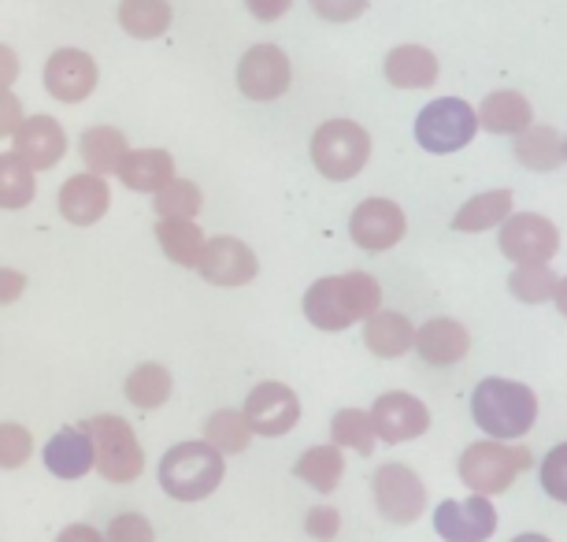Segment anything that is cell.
<instances>
[{
	"mask_svg": "<svg viewBox=\"0 0 567 542\" xmlns=\"http://www.w3.org/2000/svg\"><path fill=\"white\" fill-rule=\"evenodd\" d=\"M379 305H382V286L368 272L323 275L305 294L308 324L327 335H338L352 324H363L368 316L379 313Z\"/></svg>",
	"mask_w": 567,
	"mask_h": 542,
	"instance_id": "cell-1",
	"label": "cell"
},
{
	"mask_svg": "<svg viewBox=\"0 0 567 542\" xmlns=\"http://www.w3.org/2000/svg\"><path fill=\"white\" fill-rule=\"evenodd\" d=\"M471 417L486 431V439L519 442L538 423V398H534L527 382L489 376L471 395Z\"/></svg>",
	"mask_w": 567,
	"mask_h": 542,
	"instance_id": "cell-2",
	"label": "cell"
},
{
	"mask_svg": "<svg viewBox=\"0 0 567 542\" xmlns=\"http://www.w3.org/2000/svg\"><path fill=\"white\" fill-rule=\"evenodd\" d=\"M534 464V453L519 442H497V439H478L460 453V483L471 494L497 498L505 494L512 483L519 480Z\"/></svg>",
	"mask_w": 567,
	"mask_h": 542,
	"instance_id": "cell-3",
	"label": "cell"
},
{
	"mask_svg": "<svg viewBox=\"0 0 567 542\" xmlns=\"http://www.w3.org/2000/svg\"><path fill=\"white\" fill-rule=\"evenodd\" d=\"M223 475H227V461L208 442H178L159 457V487L175 502H200L216 494Z\"/></svg>",
	"mask_w": 567,
	"mask_h": 542,
	"instance_id": "cell-4",
	"label": "cell"
},
{
	"mask_svg": "<svg viewBox=\"0 0 567 542\" xmlns=\"http://www.w3.org/2000/svg\"><path fill=\"white\" fill-rule=\"evenodd\" d=\"M93 439V469L109 483H134L145 472V450L137 442L134 428L115 412L93 417L82 423Z\"/></svg>",
	"mask_w": 567,
	"mask_h": 542,
	"instance_id": "cell-5",
	"label": "cell"
},
{
	"mask_svg": "<svg viewBox=\"0 0 567 542\" xmlns=\"http://www.w3.org/2000/svg\"><path fill=\"white\" fill-rule=\"evenodd\" d=\"M371 161V134L352 120H327L312 134V164L330 183H349Z\"/></svg>",
	"mask_w": 567,
	"mask_h": 542,
	"instance_id": "cell-6",
	"label": "cell"
},
{
	"mask_svg": "<svg viewBox=\"0 0 567 542\" xmlns=\"http://www.w3.org/2000/svg\"><path fill=\"white\" fill-rule=\"evenodd\" d=\"M478 134V115L464 98H437L415 115V142L434 156H449L471 145Z\"/></svg>",
	"mask_w": 567,
	"mask_h": 542,
	"instance_id": "cell-7",
	"label": "cell"
},
{
	"mask_svg": "<svg viewBox=\"0 0 567 542\" xmlns=\"http://www.w3.org/2000/svg\"><path fill=\"white\" fill-rule=\"evenodd\" d=\"M497 246L512 260V268L516 264H553L560 253V231L538 212H512L497 227Z\"/></svg>",
	"mask_w": 567,
	"mask_h": 542,
	"instance_id": "cell-8",
	"label": "cell"
},
{
	"mask_svg": "<svg viewBox=\"0 0 567 542\" xmlns=\"http://www.w3.org/2000/svg\"><path fill=\"white\" fill-rule=\"evenodd\" d=\"M374 505L390 524H415L426 513V483L415 475L409 464H382L374 472Z\"/></svg>",
	"mask_w": 567,
	"mask_h": 542,
	"instance_id": "cell-9",
	"label": "cell"
},
{
	"mask_svg": "<svg viewBox=\"0 0 567 542\" xmlns=\"http://www.w3.org/2000/svg\"><path fill=\"white\" fill-rule=\"evenodd\" d=\"M245 423H249L252 434H264V439H282V434H290L297 428V420H301V401L286 382H256L249 390V398H245V409H241Z\"/></svg>",
	"mask_w": 567,
	"mask_h": 542,
	"instance_id": "cell-10",
	"label": "cell"
},
{
	"mask_svg": "<svg viewBox=\"0 0 567 542\" xmlns=\"http://www.w3.org/2000/svg\"><path fill=\"white\" fill-rule=\"evenodd\" d=\"M409 231V219H404V208L390 197H368L352 208L349 216V238L357 242L360 249L368 253H386L404 238Z\"/></svg>",
	"mask_w": 567,
	"mask_h": 542,
	"instance_id": "cell-11",
	"label": "cell"
},
{
	"mask_svg": "<svg viewBox=\"0 0 567 542\" xmlns=\"http://www.w3.org/2000/svg\"><path fill=\"white\" fill-rule=\"evenodd\" d=\"M293 82V63L278 45H252L238 60V90L249 101H278Z\"/></svg>",
	"mask_w": 567,
	"mask_h": 542,
	"instance_id": "cell-12",
	"label": "cell"
},
{
	"mask_svg": "<svg viewBox=\"0 0 567 542\" xmlns=\"http://www.w3.org/2000/svg\"><path fill=\"white\" fill-rule=\"evenodd\" d=\"M434 531L445 542H486L497 531V509L483 494H471L464 502L445 498L434 509Z\"/></svg>",
	"mask_w": 567,
	"mask_h": 542,
	"instance_id": "cell-13",
	"label": "cell"
},
{
	"mask_svg": "<svg viewBox=\"0 0 567 542\" xmlns=\"http://www.w3.org/2000/svg\"><path fill=\"white\" fill-rule=\"evenodd\" d=\"M371 428L382 442H412L426 434L431 428V409L423 406L415 395H404V390H390L371 406Z\"/></svg>",
	"mask_w": 567,
	"mask_h": 542,
	"instance_id": "cell-14",
	"label": "cell"
},
{
	"mask_svg": "<svg viewBox=\"0 0 567 542\" xmlns=\"http://www.w3.org/2000/svg\"><path fill=\"white\" fill-rule=\"evenodd\" d=\"M197 272L205 275L212 286H245L260 275V260H256V253L245 246L241 238L219 235L205 242Z\"/></svg>",
	"mask_w": 567,
	"mask_h": 542,
	"instance_id": "cell-15",
	"label": "cell"
},
{
	"mask_svg": "<svg viewBox=\"0 0 567 542\" xmlns=\"http://www.w3.org/2000/svg\"><path fill=\"white\" fill-rule=\"evenodd\" d=\"M45 90L63 104H79L97 90V60L82 49H56L45 63Z\"/></svg>",
	"mask_w": 567,
	"mask_h": 542,
	"instance_id": "cell-16",
	"label": "cell"
},
{
	"mask_svg": "<svg viewBox=\"0 0 567 542\" xmlns=\"http://www.w3.org/2000/svg\"><path fill=\"white\" fill-rule=\"evenodd\" d=\"M68 153V134L52 115H27L16 131V156L30 172H49Z\"/></svg>",
	"mask_w": 567,
	"mask_h": 542,
	"instance_id": "cell-17",
	"label": "cell"
},
{
	"mask_svg": "<svg viewBox=\"0 0 567 542\" xmlns=\"http://www.w3.org/2000/svg\"><path fill=\"white\" fill-rule=\"evenodd\" d=\"M412 349L420 354L431 368H449L460 365L471 349V331L453 316H434L423 327H415V342Z\"/></svg>",
	"mask_w": 567,
	"mask_h": 542,
	"instance_id": "cell-18",
	"label": "cell"
},
{
	"mask_svg": "<svg viewBox=\"0 0 567 542\" xmlns=\"http://www.w3.org/2000/svg\"><path fill=\"white\" fill-rule=\"evenodd\" d=\"M56 201H60V216L68 223H74V227H93V223L109 212L112 190L101 175L82 172V175H71L68 183L60 186Z\"/></svg>",
	"mask_w": 567,
	"mask_h": 542,
	"instance_id": "cell-19",
	"label": "cell"
},
{
	"mask_svg": "<svg viewBox=\"0 0 567 542\" xmlns=\"http://www.w3.org/2000/svg\"><path fill=\"white\" fill-rule=\"evenodd\" d=\"M41 457H45V469L56 475V480L74 483L93 472V439L85 428H60L45 442Z\"/></svg>",
	"mask_w": 567,
	"mask_h": 542,
	"instance_id": "cell-20",
	"label": "cell"
},
{
	"mask_svg": "<svg viewBox=\"0 0 567 542\" xmlns=\"http://www.w3.org/2000/svg\"><path fill=\"white\" fill-rule=\"evenodd\" d=\"M115 175L134 194H156V190H164L175 178V161L164 149H126Z\"/></svg>",
	"mask_w": 567,
	"mask_h": 542,
	"instance_id": "cell-21",
	"label": "cell"
},
{
	"mask_svg": "<svg viewBox=\"0 0 567 542\" xmlns=\"http://www.w3.org/2000/svg\"><path fill=\"white\" fill-rule=\"evenodd\" d=\"M386 82L398 90H431L437 82V57L426 45H398L382 60Z\"/></svg>",
	"mask_w": 567,
	"mask_h": 542,
	"instance_id": "cell-22",
	"label": "cell"
},
{
	"mask_svg": "<svg viewBox=\"0 0 567 542\" xmlns=\"http://www.w3.org/2000/svg\"><path fill=\"white\" fill-rule=\"evenodd\" d=\"M475 115H478V126H483L486 134H512V137H516L519 131H527V126L534 123L530 101L523 98L519 90L486 93V101L478 104Z\"/></svg>",
	"mask_w": 567,
	"mask_h": 542,
	"instance_id": "cell-23",
	"label": "cell"
},
{
	"mask_svg": "<svg viewBox=\"0 0 567 542\" xmlns=\"http://www.w3.org/2000/svg\"><path fill=\"white\" fill-rule=\"evenodd\" d=\"M412 342H415V327L404 313L379 308V313L363 320V346H368L374 357H382V360L404 357L412 349Z\"/></svg>",
	"mask_w": 567,
	"mask_h": 542,
	"instance_id": "cell-24",
	"label": "cell"
},
{
	"mask_svg": "<svg viewBox=\"0 0 567 542\" xmlns=\"http://www.w3.org/2000/svg\"><path fill=\"white\" fill-rule=\"evenodd\" d=\"M512 212H516V197H512V190H486V194H475L456 208L453 231H460V235H483V231L501 227Z\"/></svg>",
	"mask_w": 567,
	"mask_h": 542,
	"instance_id": "cell-25",
	"label": "cell"
},
{
	"mask_svg": "<svg viewBox=\"0 0 567 542\" xmlns=\"http://www.w3.org/2000/svg\"><path fill=\"white\" fill-rule=\"evenodd\" d=\"M516 161L527 172H556L564 164V134L549 123H530L516 134Z\"/></svg>",
	"mask_w": 567,
	"mask_h": 542,
	"instance_id": "cell-26",
	"label": "cell"
},
{
	"mask_svg": "<svg viewBox=\"0 0 567 542\" xmlns=\"http://www.w3.org/2000/svg\"><path fill=\"white\" fill-rule=\"evenodd\" d=\"M156 242L167 260L182 264V268H197L208 238L194 219H156Z\"/></svg>",
	"mask_w": 567,
	"mask_h": 542,
	"instance_id": "cell-27",
	"label": "cell"
},
{
	"mask_svg": "<svg viewBox=\"0 0 567 542\" xmlns=\"http://www.w3.org/2000/svg\"><path fill=\"white\" fill-rule=\"evenodd\" d=\"M293 475L305 480L312 491L330 494V491H338L341 475H346V457H341L338 446H312V450H305L297 457Z\"/></svg>",
	"mask_w": 567,
	"mask_h": 542,
	"instance_id": "cell-28",
	"label": "cell"
},
{
	"mask_svg": "<svg viewBox=\"0 0 567 542\" xmlns=\"http://www.w3.org/2000/svg\"><path fill=\"white\" fill-rule=\"evenodd\" d=\"M126 137L123 131H115V126H90V131L82 134V142H79V153H82V161L85 167H90L93 175H115L120 172V161L126 156Z\"/></svg>",
	"mask_w": 567,
	"mask_h": 542,
	"instance_id": "cell-29",
	"label": "cell"
},
{
	"mask_svg": "<svg viewBox=\"0 0 567 542\" xmlns=\"http://www.w3.org/2000/svg\"><path fill=\"white\" fill-rule=\"evenodd\" d=\"M120 27L137 41H153L167 34L171 4L167 0H120Z\"/></svg>",
	"mask_w": 567,
	"mask_h": 542,
	"instance_id": "cell-30",
	"label": "cell"
},
{
	"mask_svg": "<svg viewBox=\"0 0 567 542\" xmlns=\"http://www.w3.org/2000/svg\"><path fill=\"white\" fill-rule=\"evenodd\" d=\"M126 401L137 409H159L171 398L175 382H171V371L164 365H137L131 376H126Z\"/></svg>",
	"mask_w": 567,
	"mask_h": 542,
	"instance_id": "cell-31",
	"label": "cell"
},
{
	"mask_svg": "<svg viewBox=\"0 0 567 542\" xmlns=\"http://www.w3.org/2000/svg\"><path fill=\"white\" fill-rule=\"evenodd\" d=\"M330 439H334L338 450H357V453H374L379 446V434L371 428V412L363 409H338L334 420H330Z\"/></svg>",
	"mask_w": 567,
	"mask_h": 542,
	"instance_id": "cell-32",
	"label": "cell"
},
{
	"mask_svg": "<svg viewBox=\"0 0 567 542\" xmlns=\"http://www.w3.org/2000/svg\"><path fill=\"white\" fill-rule=\"evenodd\" d=\"M38 194L34 172L16 153H0V208H27Z\"/></svg>",
	"mask_w": 567,
	"mask_h": 542,
	"instance_id": "cell-33",
	"label": "cell"
},
{
	"mask_svg": "<svg viewBox=\"0 0 567 542\" xmlns=\"http://www.w3.org/2000/svg\"><path fill=\"white\" fill-rule=\"evenodd\" d=\"M249 423H245V417L238 409H219L212 412L208 423H205V442L212 446V450H219L223 457L227 453H245L249 450Z\"/></svg>",
	"mask_w": 567,
	"mask_h": 542,
	"instance_id": "cell-34",
	"label": "cell"
},
{
	"mask_svg": "<svg viewBox=\"0 0 567 542\" xmlns=\"http://www.w3.org/2000/svg\"><path fill=\"white\" fill-rule=\"evenodd\" d=\"M556 279H560V275H556L549 264H516L508 275V290L523 305H545V301H553Z\"/></svg>",
	"mask_w": 567,
	"mask_h": 542,
	"instance_id": "cell-35",
	"label": "cell"
},
{
	"mask_svg": "<svg viewBox=\"0 0 567 542\" xmlns=\"http://www.w3.org/2000/svg\"><path fill=\"white\" fill-rule=\"evenodd\" d=\"M200 205H205V194L189 178H171L164 190L153 194V212L159 219H194Z\"/></svg>",
	"mask_w": 567,
	"mask_h": 542,
	"instance_id": "cell-36",
	"label": "cell"
},
{
	"mask_svg": "<svg viewBox=\"0 0 567 542\" xmlns=\"http://www.w3.org/2000/svg\"><path fill=\"white\" fill-rule=\"evenodd\" d=\"M34 453V439L23 423H0V469H23Z\"/></svg>",
	"mask_w": 567,
	"mask_h": 542,
	"instance_id": "cell-37",
	"label": "cell"
},
{
	"mask_svg": "<svg viewBox=\"0 0 567 542\" xmlns=\"http://www.w3.org/2000/svg\"><path fill=\"white\" fill-rule=\"evenodd\" d=\"M542 491L553 498V502L567 505V442L553 446L542 461Z\"/></svg>",
	"mask_w": 567,
	"mask_h": 542,
	"instance_id": "cell-38",
	"label": "cell"
},
{
	"mask_svg": "<svg viewBox=\"0 0 567 542\" xmlns=\"http://www.w3.org/2000/svg\"><path fill=\"white\" fill-rule=\"evenodd\" d=\"M156 531L148 524V517L142 513H120L112 517L109 531H104V542H153Z\"/></svg>",
	"mask_w": 567,
	"mask_h": 542,
	"instance_id": "cell-39",
	"label": "cell"
},
{
	"mask_svg": "<svg viewBox=\"0 0 567 542\" xmlns=\"http://www.w3.org/2000/svg\"><path fill=\"white\" fill-rule=\"evenodd\" d=\"M312 4V12L319 19H327V23H352V19H360L368 12L371 0H308Z\"/></svg>",
	"mask_w": 567,
	"mask_h": 542,
	"instance_id": "cell-40",
	"label": "cell"
},
{
	"mask_svg": "<svg viewBox=\"0 0 567 542\" xmlns=\"http://www.w3.org/2000/svg\"><path fill=\"white\" fill-rule=\"evenodd\" d=\"M305 531H308V535H312L316 542H334V539H338V531H341V513H338V509H330V505L308 509Z\"/></svg>",
	"mask_w": 567,
	"mask_h": 542,
	"instance_id": "cell-41",
	"label": "cell"
},
{
	"mask_svg": "<svg viewBox=\"0 0 567 542\" xmlns=\"http://www.w3.org/2000/svg\"><path fill=\"white\" fill-rule=\"evenodd\" d=\"M23 101L16 98V93L0 90V137H16L19 123H23Z\"/></svg>",
	"mask_w": 567,
	"mask_h": 542,
	"instance_id": "cell-42",
	"label": "cell"
},
{
	"mask_svg": "<svg viewBox=\"0 0 567 542\" xmlns=\"http://www.w3.org/2000/svg\"><path fill=\"white\" fill-rule=\"evenodd\" d=\"M245 8H249V16L260 19V23H275V19H282L290 12L293 0H245Z\"/></svg>",
	"mask_w": 567,
	"mask_h": 542,
	"instance_id": "cell-43",
	"label": "cell"
},
{
	"mask_svg": "<svg viewBox=\"0 0 567 542\" xmlns=\"http://www.w3.org/2000/svg\"><path fill=\"white\" fill-rule=\"evenodd\" d=\"M27 290V275L16 268H0V305H12L19 301Z\"/></svg>",
	"mask_w": 567,
	"mask_h": 542,
	"instance_id": "cell-44",
	"label": "cell"
},
{
	"mask_svg": "<svg viewBox=\"0 0 567 542\" xmlns=\"http://www.w3.org/2000/svg\"><path fill=\"white\" fill-rule=\"evenodd\" d=\"M19 57H16V49H8V45H0V90H12V82L19 79Z\"/></svg>",
	"mask_w": 567,
	"mask_h": 542,
	"instance_id": "cell-45",
	"label": "cell"
},
{
	"mask_svg": "<svg viewBox=\"0 0 567 542\" xmlns=\"http://www.w3.org/2000/svg\"><path fill=\"white\" fill-rule=\"evenodd\" d=\"M56 542H104V535L97 528H90V524H71V528L60 531Z\"/></svg>",
	"mask_w": 567,
	"mask_h": 542,
	"instance_id": "cell-46",
	"label": "cell"
},
{
	"mask_svg": "<svg viewBox=\"0 0 567 542\" xmlns=\"http://www.w3.org/2000/svg\"><path fill=\"white\" fill-rule=\"evenodd\" d=\"M553 305H556V313L567 320V275L564 279H556V290H553Z\"/></svg>",
	"mask_w": 567,
	"mask_h": 542,
	"instance_id": "cell-47",
	"label": "cell"
},
{
	"mask_svg": "<svg viewBox=\"0 0 567 542\" xmlns=\"http://www.w3.org/2000/svg\"><path fill=\"white\" fill-rule=\"evenodd\" d=\"M512 542H553L549 535H538V531H523V535H516Z\"/></svg>",
	"mask_w": 567,
	"mask_h": 542,
	"instance_id": "cell-48",
	"label": "cell"
},
{
	"mask_svg": "<svg viewBox=\"0 0 567 542\" xmlns=\"http://www.w3.org/2000/svg\"><path fill=\"white\" fill-rule=\"evenodd\" d=\"M564 161H567V137H564Z\"/></svg>",
	"mask_w": 567,
	"mask_h": 542,
	"instance_id": "cell-49",
	"label": "cell"
}]
</instances>
